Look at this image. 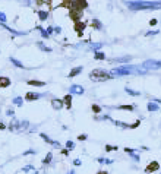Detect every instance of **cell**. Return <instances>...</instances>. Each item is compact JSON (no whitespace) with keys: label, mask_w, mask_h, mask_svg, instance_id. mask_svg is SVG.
Segmentation results:
<instances>
[{"label":"cell","mask_w":161,"mask_h":174,"mask_svg":"<svg viewBox=\"0 0 161 174\" xmlns=\"http://www.w3.org/2000/svg\"><path fill=\"white\" fill-rule=\"evenodd\" d=\"M94 59H95V60H104V59H106V54H104L103 51H95Z\"/></svg>","instance_id":"23"},{"label":"cell","mask_w":161,"mask_h":174,"mask_svg":"<svg viewBox=\"0 0 161 174\" xmlns=\"http://www.w3.org/2000/svg\"><path fill=\"white\" fill-rule=\"evenodd\" d=\"M130 157H132L133 161H139V154H136V152H135V154H130Z\"/></svg>","instance_id":"37"},{"label":"cell","mask_w":161,"mask_h":174,"mask_svg":"<svg viewBox=\"0 0 161 174\" xmlns=\"http://www.w3.org/2000/svg\"><path fill=\"white\" fill-rule=\"evenodd\" d=\"M92 27H94L95 29H101L103 25H101V22L98 21V19H92Z\"/></svg>","instance_id":"26"},{"label":"cell","mask_w":161,"mask_h":174,"mask_svg":"<svg viewBox=\"0 0 161 174\" xmlns=\"http://www.w3.org/2000/svg\"><path fill=\"white\" fill-rule=\"evenodd\" d=\"M85 27H86L85 22H76V23H75V31H76L79 35H82V31L85 29Z\"/></svg>","instance_id":"14"},{"label":"cell","mask_w":161,"mask_h":174,"mask_svg":"<svg viewBox=\"0 0 161 174\" xmlns=\"http://www.w3.org/2000/svg\"><path fill=\"white\" fill-rule=\"evenodd\" d=\"M54 32H56V34H60V32H61V28H60V27H54Z\"/></svg>","instance_id":"46"},{"label":"cell","mask_w":161,"mask_h":174,"mask_svg":"<svg viewBox=\"0 0 161 174\" xmlns=\"http://www.w3.org/2000/svg\"><path fill=\"white\" fill-rule=\"evenodd\" d=\"M125 91H126L129 95H132V97H139V95H141L139 91H133V89H130V88H125Z\"/></svg>","instance_id":"24"},{"label":"cell","mask_w":161,"mask_h":174,"mask_svg":"<svg viewBox=\"0 0 161 174\" xmlns=\"http://www.w3.org/2000/svg\"><path fill=\"white\" fill-rule=\"evenodd\" d=\"M34 174H38V171H35V173H34Z\"/></svg>","instance_id":"55"},{"label":"cell","mask_w":161,"mask_h":174,"mask_svg":"<svg viewBox=\"0 0 161 174\" xmlns=\"http://www.w3.org/2000/svg\"><path fill=\"white\" fill-rule=\"evenodd\" d=\"M10 61H12V63H13L16 67H19V69H23V67H25V66H23L22 63H21V61L19 60H16L15 57H10Z\"/></svg>","instance_id":"22"},{"label":"cell","mask_w":161,"mask_h":174,"mask_svg":"<svg viewBox=\"0 0 161 174\" xmlns=\"http://www.w3.org/2000/svg\"><path fill=\"white\" fill-rule=\"evenodd\" d=\"M47 32H48V35L53 34V32H54V28H53V27H48V28H47Z\"/></svg>","instance_id":"43"},{"label":"cell","mask_w":161,"mask_h":174,"mask_svg":"<svg viewBox=\"0 0 161 174\" xmlns=\"http://www.w3.org/2000/svg\"><path fill=\"white\" fill-rule=\"evenodd\" d=\"M90 79L94 82H103V81L111 79V75H110V72H107L104 69H94L90 73Z\"/></svg>","instance_id":"3"},{"label":"cell","mask_w":161,"mask_h":174,"mask_svg":"<svg viewBox=\"0 0 161 174\" xmlns=\"http://www.w3.org/2000/svg\"><path fill=\"white\" fill-rule=\"evenodd\" d=\"M73 164H75V165H81L82 161H81V159H75V161H73Z\"/></svg>","instance_id":"47"},{"label":"cell","mask_w":161,"mask_h":174,"mask_svg":"<svg viewBox=\"0 0 161 174\" xmlns=\"http://www.w3.org/2000/svg\"><path fill=\"white\" fill-rule=\"evenodd\" d=\"M111 121H113V124H116V126H119V127L130 129V124H128V123H123V121H119V120H111Z\"/></svg>","instance_id":"17"},{"label":"cell","mask_w":161,"mask_h":174,"mask_svg":"<svg viewBox=\"0 0 161 174\" xmlns=\"http://www.w3.org/2000/svg\"><path fill=\"white\" fill-rule=\"evenodd\" d=\"M38 18H40V21H47L48 12L47 10H38Z\"/></svg>","instance_id":"19"},{"label":"cell","mask_w":161,"mask_h":174,"mask_svg":"<svg viewBox=\"0 0 161 174\" xmlns=\"http://www.w3.org/2000/svg\"><path fill=\"white\" fill-rule=\"evenodd\" d=\"M106 151H107V152L117 151V146H116V145H114V146H113V145H106Z\"/></svg>","instance_id":"33"},{"label":"cell","mask_w":161,"mask_h":174,"mask_svg":"<svg viewBox=\"0 0 161 174\" xmlns=\"http://www.w3.org/2000/svg\"><path fill=\"white\" fill-rule=\"evenodd\" d=\"M13 104L18 105V107H21V105L23 104V98H22V97H15V98H13Z\"/></svg>","instance_id":"25"},{"label":"cell","mask_w":161,"mask_h":174,"mask_svg":"<svg viewBox=\"0 0 161 174\" xmlns=\"http://www.w3.org/2000/svg\"><path fill=\"white\" fill-rule=\"evenodd\" d=\"M155 23H157V19H152V21L150 22V25H155Z\"/></svg>","instance_id":"52"},{"label":"cell","mask_w":161,"mask_h":174,"mask_svg":"<svg viewBox=\"0 0 161 174\" xmlns=\"http://www.w3.org/2000/svg\"><path fill=\"white\" fill-rule=\"evenodd\" d=\"M6 129V124H3L2 121H0V130H5Z\"/></svg>","instance_id":"48"},{"label":"cell","mask_w":161,"mask_h":174,"mask_svg":"<svg viewBox=\"0 0 161 174\" xmlns=\"http://www.w3.org/2000/svg\"><path fill=\"white\" fill-rule=\"evenodd\" d=\"M38 31L41 32V35L44 37V38H48V37H50V35H48V32H47V29H44V28H41V27H38Z\"/></svg>","instance_id":"32"},{"label":"cell","mask_w":161,"mask_h":174,"mask_svg":"<svg viewBox=\"0 0 161 174\" xmlns=\"http://www.w3.org/2000/svg\"><path fill=\"white\" fill-rule=\"evenodd\" d=\"M132 10H142V9H160L161 2H128L126 3Z\"/></svg>","instance_id":"2"},{"label":"cell","mask_w":161,"mask_h":174,"mask_svg":"<svg viewBox=\"0 0 161 174\" xmlns=\"http://www.w3.org/2000/svg\"><path fill=\"white\" fill-rule=\"evenodd\" d=\"M2 27L6 29V31H9L10 34H13V35H25L27 32H19V31H15V29H12V28H9L7 25H5V23H2Z\"/></svg>","instance_id":"16"},{"label":"cell","mask_w":161,"mask_h":174,"mask_svg":"<svg viewBox=\"0 0 161 174\" xmlns=\"http://www.w3.org/2000/svg\"><path fill=\"white\" fill-rule=\"evenodd\" d=\"M132 60V57L130 56H123V57H116V59H111V61L113 63H128V61H130Z\"/></svg>","instance_id":"11"},{"label":"cell","mask_w":161,"mask_h":174,"mask_svg":"<svg viewBox=\"0 0 161 174\" xmlns=\"http://www.w3.org/2000/svg\"><path fill=\"white\" fill-rule=\"evenodd\" d=\"M139 124H141V121H139V120H138V121H135L133 124H130V129H136V127L139 126Z\"/></svg>","instance_id":"38"},{"label":"cell","mask_w":161,"mask_h":174,"mask_svg":"<svg viewBox=\"0 0 161 174\" xmlns=\"http://www.w3.org/2000/svg\"><path fill=\"white\" fill-rule=\"evenodd\" d=\"M38 47H40V48L43 50V51H47V53H51V48H50V47H45V45H44V44H43L41 41H38Z\"/></svg>","instance_id":"28"},{"label":"cell","mask_w":161,"mask_h":174,"mask_svg":"<svg viewBox=\"0 0 161 174\" xmlns=\"http://www.w3.org/2000/svg\"><path fill=\"white\" fill-rule=\"evenodd\" d=\"M158 32H160V31H150V32H146L145 35H146V37H150V35H157Z\"/></svg>","instance_id":"40"},{"label":"cell","mask_w":161,"mask_h":174,"mask_svg":"<svg viewBox=\"0 0 161 174\" xmlns=\"http://www.w3.org/2000/svg\"><path fill=\"white\" fill-rule=\"evenodd\" d=\"M69 94L70 95H82L84 94V88L81 85H72L69 88Z\"/></svg>","instance_id":"5"},{"label":"cell","mask_w":161,"mask_h":174,"mask_svg":"<svg viewBox=\"0 0 161 174\" xmlns=\"http://www.w3.org/2000/svg\"><path fill=\"white\" fill-rule=\"evenodd\" d=\"M103 44H104V43H94V44H91V48L95 50V51H98V48H101Z\"/></svg>","instance_id":"30"},{"label":"cell","mask_w":161,"mask_h":174,"mask_svg":"<svg viewBox=\"0 0 161 174\" xmlns=\"http://www.w3.org/2000/svg\"><path fill=\"white\" fill-rule=\"evenodd\" d=\"M117 108H119V110H129V111H133V110H135V105H119Z\"/></svg>","instance_id":"29"},{"label":"cell","mask_w":161,"mask_h":174,"mask_svg":"<svg viewBox=\"0 0 161 174\" xmlns=\"http://www.w3.org/2000/svg\"><path fill=\"white\" fill-rule=\"evenodd\" d=\"M31 170L34 171V165H27V167H23V168H22L23 173H28V171H31Z\"/></svg>","instance_id":"35"},{"label":"cell","mask_w":161,"mask_h":174,"mask_svg":"<svg viewBox=\"0 0 161 174\" xmlns=\"http://www.w3.org/2000/svg\"><path fill=\"white\" fill-rule=\"evenodd\" d=\"M63 103H65V105H66L67 108L72 107V95H70V94H67V95L63 98Z\"/></svg>","instance_id":"18"},{"label":"cell","mask_w":161,"mask_h":174,"mask_svg":"<svg viewBox=\"0 0 161 174\" xmlns=\"http://www.w3.org/2000/svg\"><path fill=\"white\" fill-rule=\"evenodd\" d=\"M154 103L158 104V105H161V99H154Z\"/></svg>","instance_id":"51"},{"label":"cell","mask_w":161,"mask_h":174,"mask_svg":"<svg viewBox=\"0 0 161 174\" xmlns=\"http://www.w3.org/2000/svg\"><path fill=\"white\" fill-rule=\"evenodd\" d=\"M51 159H53V154H51V152H48V154L45 155V158L43 159V164H45V165H47V164H50V163H51Z\"/></svg>","instance_id":"20"},{"label":"cell","mask_w":161,"mask_h":174,"mask_svg":"<svg viewBox=\"0 0 161 174\" xmlns=\"http://www.w3.org/2000/svg\"><path fill=\"white\" fill-rule=\"evenodd\" d=\"M146 108H148V111H151V113H155V111L160 110V105L155 104L154 101H150V103H148V105H146Z\"/></svg>","instance_id":"13"},{"label":"cell","mask_w":161,"mask_h":174,"mask_svg":"<svg viewBox=\"0 0 161 174\" xmlns=\"http://www.w3.org/2000/svg\"><path fill=\"white\" fill-rule=\"evenodd\" d=\"M97 174H108L107 171H100V173H97Z\"/></svg>","instance_id":"53"},{"label":"cell","mask_w":161,"mask_h":174,"mask_svg":"<svg viewBox=\"0 0 161 174\" xmlns=\"http://www.w3.org/2000/svg\"><path fill=\"white\" fill-rule=\"evenodd\" d=\"M69 16L70 19H73L75 22H79V19L82 18V10H78V9H72L69 12Z\"/></svg>","instance_id":"6"},{"label":"cell","mask_w":161,"mask_h":174,"mask_svg":"<svg viewBox=\"0 0 161 174\" xmlns=\"http://www.w3.org/2000/svg\"><path fill=\"white\" fill-rule=\"evenodd\" d=\"M104 164H107V165L113 164V159H110V158H104Z\"/></svg>","instance_id":"39"},{"label":"cell","mask_w":161,"mask_h":174,"mask_svg":"<svg viewBox=\"0 0 161 174\" xmlns=\"http://www.w3.org/2000/svg\"><path fill=\"white\" fill-rule=\"evenodd\" d=\"M92 110L95 111V113H100V111H101V108L98 107V105H92Z\"/></svg>","instance_id":"42"},{"label":"cell","mask_w":161,"mask_h":174,"mask_svg":"<svg viewBox=\"0 0 161 174\" xmlns=\"http://www.w3.org/2000/svg\"><path fill=\"white\" fill-rule=\"evenodd\" d=\"M66 148H67V151H72V149H75V142L67 141V142H66Z\"/></svg>","instance_id":"31"},{"label":"cell","mask_w":161,"mask_h":174,"mask_svg":"<svg viewBox=\"0 0 161 174\" xmlns=\"http://www.w3.org/2000/svg\"><path fill=\"white\" fill-rule=\"evenodd\" d=\"M9 85H10V79H9V78H6V76H0V89L7 88Z\"/></svg>","instance_id":"12"},{"label":"cell","mask_w":161,"mask_h":174,"mask_svg":"<svg viewBox=\"0 0 161 174\" xmlns=\"http://www.w3.org/2000/svg\"><path fill=\"white\" fill-rule=\"evenodd\" d=\"M31 154H35V151H34V149H28V151H25V152H23V155H31Z\"/></svg>","instance_id":"41"},{"label":"cell","mask_w":161,"mask_h":174,"mask_svg":"<svg viewBox=\"0 0 161 174\" xmlns=\"http://www.w3.org/2000/svg\"><path fill=\"white\" fill-rule=\"evenodd\" d=\"M51 105H53L54 110H61V108H63V105H65V103H63V99L54 98V99H51Z\"/></svg>","instance_id":"9"},{"label":"cell","mask_w":161,"mask_h":174,"mask_svg":"<svg viewBox=\"0 0 161 174\" xmlns=\"http://www.w3.org/2000/svg\"><path fill=\"white\" fill-rule=\"evenodd\" d=\"M142 67L144 69H160L161 67V60H145L142 63Z\"/></svg>","instance_id":"4"},{"label":"cell","mask_w":161,"mask_h":174,"mask_svg":"<svg viewBox=\"0 0 161 174\" xmlns=\"http://www.w3.org/2000/svg\"><path fill=\"white\" fill-rule=\"evenodd\" d=\"M27 83L32 85V86H44L45 85V82H41V81H28Z\"/></svg>","instance_id":"21"},{"label":"cell","mask_w":161,"mask_h":174,"mask_svg":"<svg viewBox=\"0 0 161 174\" xmlns=\"http://www.w3.org/2000/svg\"><path fill=\"white\" fill-rule=\"evenodd\" d=\"M78 139H79V141H86V135H79Z\"/></svg>","instance_id":"44"},{"label":"cell","mask_w":161,"mask_h":174,"mask_svg":"<svg viewBox=\"0 0 161 174\" xmlns=\"http://www.w3.org/2000/svg\"><path fill=\"white\" fill-rule=\"evenodd\" d=\"M28 126H29V121H22L21 123V130H25V129H28Z\"/></svg>","instance_id":"34"},{"label":"cell","mask_w":161,"mask_h":174,"mask_svg":"<svg viewBox=\"0 0 161 174\" xmlns=\"http://www.w3.org/2000/svg\"><path fill=\"white\" fill-rule=\"evenodd\" d=\"M40 136H41V139H43V141H45L47 143L53 145V142H54V141H51V139H50V138H48V136L45 135V133H40Z\"/></svg>","instance_id":"27"},{"label":"cell","mask_w":161,"mask_h":174,"mask_svg":"<svg viewBox=\"0 0 161 174\" xmlns=\"http://www.w3.org/2000/svg\"><path fill=\"white\" fill-rule=\"evenodd\" d=\"M146 69L139 67V66H133V65H123L119 67H114L110 70L111 78L113 76H126V75H145Z\"/></svg>","instance_id":"1"},{"label":"cell","mask_w":161,"mask_h":174,"mask_svg":"<svg viewBox=\"0 0 161 174\" xmlns=\"http://www.w3.org/2000/svg\"><path fill=\"white\" fill-rule=\"evenodd\" d=\"M158 170H160V164L157 161H152V163L145 168V173H152V171H158Z\"/></svg>","instance_id":"10"},{"label":"cell","mask_w":161,"mask_h":174,"mask_svg":"<svg viewBox=\"0 0 161 174\" xmlns=\"http://www.w3.org/2000/svg\"><path fill=\"white\" fill-rule=\"evenodd\" d=\"M82 66H78V67H75V69H72L70 70V73H69V78H75L76 76V75H79L81 72H82Z\"/></svg>","instance_id":"15"},{"label":"cell","mask_w":161,"mask_h":174,"mask_svg":"<svg viewBox=\"0 0 161 174\" xmlns=\"http://www.w3.org/2000/svg\"><path fill=\"white\" fill-rule=\"evenodd\" d=\"M53 146H56V148H60V143H59V142H56V141H54V142H53Z\"/></svg>","instance_id":"49"},{"label":"cell","mask_w":161,"mask_h":174,"mask_svg":"<svg viewBox=\"0 0 161 174\" xmlns=\"http://www.w3.org/2000/svg\"><path fill=\"white\" fill-rule=\"evenodd\" d=\"M9 130L15 132V130H21V121L16 120V119H12L10 124H9Z\"/></svg>","instance_id":"8"},{"label":"cell","mask_w":161,"mask_h":174,"mask_svg":"<svg viewBox=\"0 0 161 174\" xmlns=\"http://www.w3.org/2000/svg\"><path fill=\"white\" fill-rule=\"evenodd\" d=\"M5 22H6V15L3 12H0V23H5Z\"/></svg>","instance_id":"36"},{"label":"cell","mask_w":161,"mask_h":174,"mask_svg":"<svg viewBox=\"0 0 161 174\" xmlns=\"http://www.w3.org/2000/svg\"><path fill=\"white\" fill-rule=\"evenodd\" d=\"M6 114H7V116H13V114H15V111H13V110H7V111H6Z\"/></svg>","instance_id":"45"},{"label":"cell","mask_w":161,"mask_h":174,"mask_svg":"<svg viewBox=\"0 0 161 174\" xmlns=\"http://www.w3.org/2000/svg\"><path fill=\"white\" fill-rule=\"evenodd\" d=\"M61 154H63V155H67L69 151H67V149H63V151H61Z\"/></svg>","instance_id":"50"},{"label":"cell","mask_w":161,"mask_h":174,"mask_svg":"<svg viewBox=\"0 0 161 174\" xmlns=\"http://www.w3.org/2000/svg\"><path fill=\"white\" fill-rule=\"evenodd\" d=\"M67 174H75V171H73V170H70V171H69Z\"/></svg>","instance_id":"54"},{"label":"cell","mask_w":161,"mask_h":174,"mask_svg":"<svg viewBox=\"0 0 161 174\" xmlns=\"http://www.w3.org/2000/svg\"><path fill=\"white\" fill-rule=\"evenodd\" d=\"M41 97H43V94H38V92H27L25 99L27 101H37V99H40Z\"/></svg>","instance_id":"7"}]
</instances>
